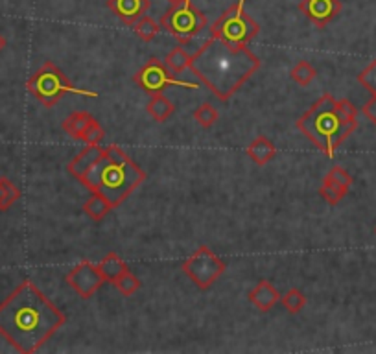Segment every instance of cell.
I'll use <instances>...</instances> for the list:
<instances>
[{
  "label": "cell",
  "instance_id": "obj_14",
  "mask_svg": "<svg viewBox=\"0 0 376 354\" xmlns=\"http://www.w3.org/2000/svg\"><path fill=\"white\" fill-rule=\"evenodd\" d=\"M280 301L279 290L270 280H258L256 286L249 292V303L261 312H270L271 308Z\"/></svg>",
  "mask_w": 376,
  "mask_h": 354
},
{
  "label": "cell",
  "instance_id": "obj_13",
  "mask_svg": "<svg viewBox=\"0 0 376 354\" xmlns=\"http://www.w3.org/2000/svg\"><path fill=\"white\" fill-rule=\"evenodd\" d=\"M102 155L103 148L100 144H85V148L67 164V170H69L70 176L81 181L85 173L98 163V159L102 157Z\"/></svg>",
  "mask_w": 376,
  "mask_h": 354
},
{
  "label": "cell",
  "instance_id": "obj_19",
  "mask_svg": "<svg viewBox=\"0 0 376 354\" xmlns=\"http://www.w3.org/2000/svg\"><path fill=\"white\" fill-rule=\"evenodd\" d=\"M115 207L111 205V201L102 196L100 192H93V196L89 198L84 203V212L93 219H103Z\"/></svg>",
  "mask_w": 376,
  "mask_h": 354
},
{
  "label": "cell",
  "instance_id": "obj_8",
  "mask_svg": "<svg viewBox=\"0 0 376 354\" xmlns=\"http://www.w3.org/2000/svg\"><path fill=\"white\" fill-rule=\"evenodd\" d=\"M225 270L227 264L207 246L198 247L183 262V273L200 290H209L225 273Z\"/></svg>",
  "mask_w": 376,
  "mask_h": 354
},
{
  "label": "cell",
  "instance_id": "obj_26",
  "mask_svg": "<svg viewBox=\"0 0 376 354\" xmlns=\"http://www.w3.org/2000/svg\"><path fill=\"white\" fill-rule=\"evenodd\" d=\"M280 303L290 314H299L302 308L307 307V295L302 294L301 290L292 288L284 295H280Z\"/></svg>",
  "mask_w": 376,
  "mask_h": 354
},
{
  "label": "cell",
  "instance_id": "obj_33",
  "mask_svg": "<svg viewBox=\"0 0 376 354\" xmlns=\"http://www.w3.org/2000/svg\"><path fill=\"white\" fill-rule=\"evenodd\" d=\"M6 45H8V41H6L4 35H2V33H0V52H4Z\"/></svg>",
  "mask_w": 376,
  "mask_h": 354
},
{
  "label": "cell",
  "instance_id": "obj_20",
  "mask_svg": "<svg viewBox=\"0 0 376 354\" xmlns=\"http://www.w3.org/2000/svg\"><path fill=\"white\" fill-rule=\"evenodd\" d=\"M192 63V54L186 52V48L183 47H173V50L168 52V56L164 57V65L172 70L173 74H183L186 69H190Z\"/></svg>",
  "mask_w": 376,
  "mask_h": 354
},
{
  "label": "cell",
  "instance_id": "obj_5",
  "mask_svg": "<svg viewBox=\"0 0 376 354\" xmlns=\"http://www.w3.org/2000/svg\"><path fill=\"white\" fill-rule=\"evenodd\" d=\"M26 88L32 96L39 100L45 108H54L65 94H76L85 98H98V93L87 88L74 87L70 84L63 70L57 69L54 63L47 61L39 70H35L26 81Z\"/></svg>",
  "mask_w": 376,
  "mask_h": 354
},
{
  "label": "cell",
  "instance_id": "obj_27",
  "mask_svg": "<svg viewBox=\"0 0 376 354\" xmlns=\"http://www.w3.org/2000/svg\"><path fill=\"white\" fill-rule=\"evenodd\" d=\"M113 285L116 286V290H118L122 295L130 297V295H133V294H137V292H139L140 280H139V277L133 275V273L127 270L125 273H122V275L118 277V279H116Z\"/></svg>",
  "mask_w": 376,
  "mask_h": 354
},
{
  "label": "cell",
  "instance_id": "obj_1",
  "mask_svg": "<svg viewBox=\"0 0 376 354\" xmlns=\"http://www.w3.org/2000/svg\"><path fill=\"white\" fill-rule=\"evenodd\" d=\"M65 321V314L32 280L21 282L0 303V336L23 354L38 353Z\"/></svg>",
  "mask_w": 376,
  "mask_h": 354
},
{
  "label": "cell",
  "instance_id": "obj_15",
  "mask_svg": "<svg viewBox=\"0 0 376 354\" xmlns=\"http://www.w3.org/2000/svg\"><path fill=\"white\" fill-rule=\"evenodd\" d=\"M246 152H247V155H249V157L253 159L256 164H258V166H266V164L270 163L271 159L275 157L277 148H275V144L270 139H268V137L258 135L249 146H247Z\"/></svg>",
  "mask_w": 376,
  "mask_h": 354
},
{
  "label": "cell",
  "instance_id": "obj_18",
  "mask_svg": "<svg viewBox=\"0 0 376 354\" xmlns=\"http://www.w3.org/2000/svg\"><path fill=\"white\" fill-rule=\"evenodd\" d=\"M91 120H93V115H89L87 111H76L70 113L69 117L63 120L61 127H63V131H65L67 135L79 140V137L84 135L85 127L91 124Z\"/></svg>",
  "mask_w": 376,
  "mask_h": 354
},
{
  "label": "cell",
  "instance_id": "obj_7",
  "mask_svg": "<svg viewBox=\"0 0 376 354\" xmlns=\"http://www.w3.org/2000/svg\"><path fill=\"white\" fill-rule=\"evenodd\" d=\"M159 24L173 39H177L179 45H190L207 30L209 21L192 0H181L177 4H170Z\"/></svg>",
  "mask_w": 376,
  "mask_h": 354
},
{
  "label": "cell",
  "instance_id": "obj_22",
  "mask_svg": "<svg viewBox=\"0 0 376 354\" xmlns=\"http://www.w3.org/2000/svg\"><path fill=\"white\" fill-rule=\"evenodd\" d=\"M347 192H348L347 188L339 187L338 183H334L332 179H329V177L323 179V185H321V188H319L321 198H323L329 205H338L339 201L347 196Z\"/></svg>",
  "mask_w": 376,
  "mask_h": 354
},
{
  "label": "cell",
  "instance_id": "obj_28",
  "mask_svg": "<svg viewBox=\"0 0 376 354\" xmlns=\"http://www.w3.org/2000/svg\"><path fill=\"white\" fill-rule=\"evenodd\" d=\"M358 81H360V85H362L365 91L371 93V96L376 94V59L371 61V63L358 74Z\"/></svg>",
  "mask_w": 376,
  "mask_h": 354
},
{
  "label": "cell",
  "instance_id": "obj_23",
  "mask_svg": "<svg viewBox=\"0 0 376 354\" xmlns=\"http://www.w3.org/2000/svg\"><path fill=\"white\" fill-rule=\"evenodd\" d=\"M21 198V190L15 187L11 179L0 177V210H8Z\"/></svg>",
  "mask_w": 376,
  "mask_h": 354
},
{
  "label": "cell",
  "instance_id": "obj_30",
  "mask_svg": "<svg viewBox=\"0 0 376 354\" xmlns=\"http://www.w3.org/2000/svg\"><path fill=\"white\" fill-rule=\"evenodd\" d=\"M325 177H329V179H332L334 183H338L339 187H343V188H351L353 187V176L345 170V168L341 166H332L330 168V172L326 173Z\"/></svg>",
  "mask_w": 376,
  "mask_h": 354
},
{
  "label": "cell",
  "instance_id": "obj_12",
  "mask_svg": "<svg viewBox=\"0 0 376 354\" xmlns=\"http://www.w3.org/2000/svg\"><path fill=\"white\" fill-rule=\"evenodd\" d=\"M107 6L125 26H133L149 10L152 0H107Z\"/></svg>",
  "mask_w": 376,
  "mask_h": 354
},
{
  "label": "cell",
  "instance_id": "obj_11",
  "mask_svg": "<svg viewBox=\"0 0 376 354\" xmlns=\"http://www.w3.org/2000/svg\"><path fill=\"white\" fill-rule=\"evenodd\" d=\"M341 0H301L299 11L317 28H325L341 13Z\"/></svg>",
  "mask_w": 376,
  "mask_h": 354
},
{
  "label": "cell",
  "instance_id": "obj_29",
  "mask_svg": "<svg viewBox=\"0 0 376 354\" xmlns=\"http://www.w3.org/2000/svg\"><path fill=\"white\" fill-rule=\"evenodd\" d=\"M103 137H106V131H103V127L93 118L91 124L85 127L84 135L79 137V140H84L85 144H100L103 140Z\"/></svg>",
  "mask_w": 376,
  "mask_h": 354
},
{
  "label": "cell",
  "instance_id": "obj_21",
  "mask_svg": "<svg viewBox=\"0 0 376 354\" xmlns=\"http://www.w3.org/2000/svg\"><path fill=\"white\" fill-rule=\"evenodd\" d=\"M131 28H133L137 38L142 39L144 42H149L154 41V39L159 35V32H161V24H159L155 19H152V17H148V15H142Z\"/></svg>",
  "mask_w": 376,
  "mask_h": 354
},
{
  "label": "cell",
  "instance_id": "obj_10",
  "mask_svg": "<svg viewBox=\"0 0 376 354\" xmlns=\"http://www.w3.org/2000/svg\"><path fill=\"white\" fill-rule=\"evenodd\" d=\"M67 285L70 288H74L76 294L81 299H91L96 294L100 286L106 282V279L102 277L98 264H93L91 261L79 262L78 266H74L72 270L67 273L65 277Z\"/></svg>",
  "mask_w": 376,
  "mask_h": 354
},
{
  "label": "cell",
  "instance_id": "obj_6",
  "mask_svg": "<svg viewBox=\"0 0 376 354\" xmlns=\"http://www.w3.org/2000/svg\"><path fill=\"white\" fill-rule=\"evenodd\" d=\"M244 4L246 0H237L234 4L229 6L210 26L209 38L220 39L232 47H244L253 41L261 32V26L249 13H246Z\"/></svg>",
  "mask_w": 376,
  "mask_h": 354
},
{
  "label": "cell",
  "instance_id": "obj_9",
  "mask_svg": "<svg viewBox=\"0 0 376 354\" xmlns=\"http://www.w3.org/2000/svg\"><path fill=\"white\" fill-rule=\"evenodd\" d=\"M133 79L144 93L149 94H161L164 88L172 87V85L192 88V91L200 88V84H195V81H186V79L177 78V74H173L172 70L164 65V61H159L157 57H149L146 61V65L137 72Z\"/></svg>",
  "mask_w": 376,
  "mask_h": 354
},
{
  "label": "cell",
  "instance_id": "obj_35",
  "mask_svg": "<svg viewBox=\"0 0 376 354\" xmlns=\"http://www.w3.org/2000/svg\"><path fill=\"white\" fill-rule=\"evenodd\" d=\"M375 233H376V229H375Z\"/></svg>",
  "mask_w": 376,
  "mask_h": 354
},
{
  "label": "cell",
  "instance_id": "obj_25",
  "mask_svg": "<svg viewBox=\"0 0 376 354\" xmlns=\"http://www.w3.org/2000/svg\"><path fill=\"white\" fill-rule=\"evenodd\" d=\"M316 76H317L316 69H314L308 61H299L297 65L290 70V78H292L295 84L302 85V87L310 85L312 81L316 79Z\"/></svg>",
  "mask_w": 376,
  "mask_h": 354
},
{
  "label": "cell",
  "instance_id": "obj_3",
  "mask_svg": "<svg viewBox=\"0 0 376 354\" xmlns=\"http://www.w3.org/2000/svg\"><path fill=\"white\" fill-rule=\"evenodd\" d=\"M297 127L326 157L332 159L336 149L356 131L358 111L351 100H336L326 93L299 118Z\"/></svg>",
  "mask_w": 376,
  "mask_h": 354
},
{
  "label": "cell",
  "instance_id": "obj_32",
  "mask_svg": "<svg viewBox=\"0 0 376 354\" xmlns=\"http://www.w3.org/2000/svg\"><path fill=\"white\" fill-rule=\"evenodd\" d=\"M362 113L365 115V118L371 122L372 126H376V94H372L371 98L367 100L365 105L362 108Z\"/></svg>",
  "mask_w": 376,
  "mask_h": 354
},
{
  "label": "cell",
  "instance_id": "obj_34",
  "mask_svg": "<svg viewBox=\"0 0 376 354\" xmlns=\"http://www.w3.org/2000/svg\"><path fill=\"white\" fill-rule=\"evenodd\" d=\"M170 4H177V2H181V0H168Z\"/></svg>",
  "mask_w": 376,
  "mask_h": 354
},
{
  "label": "cell",
  "instance_id": "obj_31",
  "mask_svg": "<svg viewBox=\"0 0 376 354\" xmlns=\"http://www.w3.org/2000/svg\"><path fill=\"white\" fill-rule=\"evenodd\" d=\"M103 155H106L107 159H111V161H115V163H124V161H127V159H130V155L125 154V152L120 148V146H115V144L103 148Z\"/></svg>",
  "mask_w": 376,
  "mask_h": 354
},
{
  "label": "cell",
  "instance_id": "obj_16",
  "mask_svg": "<svg viewBox=\"0 0 376 354\" xmlns=\"http://www.w3.org/2000/svg\"><path fill=\"white\" fill-rule=\"evenodd\" d=\"M146 111L154 120L157 122H166L168 118L172 117L173 113H176V105H173L170 100L164 96L163 93L161 94H152V98L149 102L146 103Z\"/></svg>",
  "mask_w": 376,
  "mask_h": 354
},
{
  "label": "cell",
  "instance_id": "obj_2",
  "mask_svg": "<svg viewBox=\"0 0 376 354\" xmlns=\"http://www.w3.org/2000/svg\"><path fill=\"white\" fill-rule=\"evenodd\" d=\"M261 65L262 61L247 45L232 47L220 39L209 38L200 50L192 54L190 70L216 98L225 102Z\"/></svg>",
  "mask_w": 376,
  "mask_h": 354
},
{
  "label": "cell",
  "instance_id": "obj_4",
  "mask_svg": "<svg viewBox=\"0 0 376 354\" xmlns=\"http://www.w3.org/2000/svg\"><path fill=\"white\" fill-rule=\"evenodd\" d=\"M146 181V172L140 170L131 159L124 163H115L106 155L98 159L85 177L81 179L91 192H100L102 196L111 201L113 207L122 205L137 188Z\"/></svg>",
  "mask_w": 376,
  "mask_h": 354
},
{
  "label": "cell",
  "instance_id": "obj_24",
  "mask_svg": "<svg viewBox=\"0 0 376 354\" xmlns=\"http://www.w3.org/2000/svg\"><path fill=\"white\" fill-rule=\"evenodd\" d=\"M192 117H194V120L198 122V126H201L203 130H209V127H212L214 124L218 122L220 113L216 111V108L210 105V103H201V105L195 108Z\"/></svg>",
  "mask_w": 376,
  "mask_h": 354
},
{
  "label": "cell",
  "instance_id": "obj_17",
  "mask_svg": "<svg viewBox=\"0 0 376 354\" xmlns=\"http://www.w3.org/2000/svg\"><path fill=\"white\" fill-rule=\"evenodd\" d=\"M98 270H100V273H102V277L107 282H115V280L118 279L122 273L130 270V268H127V264H125L116 253H109V255L98 264Z\"/></svg>",
  "mask_w": 376,
  "mask_h": 354
}]
</instances>
